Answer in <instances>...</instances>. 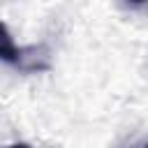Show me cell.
Segmentation results:
<instances>
[{
	"label": "cell",
	"mask_w": 148,
	"mask_h": 148,
	"mask_svg": "<svg viewBox=\"0 0 148 148\" xmlns=\"http://www.w3.org/2000/svg\"><path fill=\"white\" fill-rule=\"evenodd\" d=\"M5 148H32V146H28V143H12V146H5Z\"/></svg>",
	"instance_id": "cell-2"
},
{
	"label": "cell",
	"mask_w": 148,
	"mask_h": 148,
	"mask_svg": "<svg viewBox=\"0 0 148 148\" xmlns=\"http://www.w3.org/2000/svg\"><path fill=\"white\" fill-rule=\"evenodd\" d=\"M25 53H28V49H21V46L14 42L9 28L0 21V62L16 65V67H23V69H25V58H28Z\"/></svg>",
	"instance_id": "cell-1"
},
{
	"label": "cell",
	"mask_w": 148,
	"mask_h": 148,
	"mask_svg": "<svg viewBox=\"0 0 148 148\" xmlns=\"http://www.w3.org/2000/svg\"><path fill=\"white\" fill-rule=\"evenodd\" d=\"M141 148H143V146H141Z\"/></svg>",
	"instance_id": "cell-3"
}]
</instances>
